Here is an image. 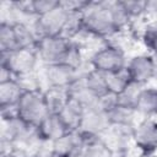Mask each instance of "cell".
I'll use <instances>...</instances> for the list:
<instances>
[{
	"label": "cell",
	"mask_w": 157,
	"mask_h": 157,
	"mask_svg": "<svg viewBox=\"0 0 157 157\" xmlns=\"http://www.w3.org/2000/svg\"><path fill=\"white\" fill-rule=\"evenodd\" d=\"M78 17L82 32L97 38L113 37L129 21L118 1H87Z\"/></svg>",
	"instance_id": "cell-1"
},
{
	"label": "cell",
	"mask_w": 157,
	"mask_h": 157,
	"mask_svg": "<svg viewBox=\"0 0 157 157\" xmlns=\"http://www.w3.org/2000/svg\"><path fill=\"white\" fill-rule=\"evenodd\" d=\"M38 58L44 65L67 63L78 69L77 58L80 53L77 47L65 36H44L39 37L36 43Z\"/></svg>",
	"instance_id": "cell-2"
},
{
	"label": "cell",
	"mask_w": 157,
	"mask_h": 157,
	"mask_svg": "<svg viewBox=\"0 0 157 157\" xmlns=\"http://www.w3.org/2000/svg\"><path fill=\"white\" fill-rule=\"evenodd\" d=\"M15 113L25 125L36 129L42 120L50 114L44 90L34 88L25 91L16 105Z\"/></svg>",
	"instance_id": "cell-3"
},
{
	"label": "cell",
	"mask_w": 157,
	"mask_h": 157,
	"mask_svg": "<svg viewBox=\"0 0 157 157\" xmlns=\"http://www.w3.org/2000/svg\"><path fill=\"white\" fill-rule=\"evenodd\" d=\"M38 61L39 58L36 48H20L1 54V67L6 69L15 78L33 74Z\"/></svg>",
	"instance_id": "cell-4"
},
{
	"label": "cell",
	"mask_w": 157,
	"mask_h": 157,
	"mask_svg": "<svg viewBox=\"0 0 157 157\" xmlns=\"http://www.w3.org/2000/svg\"><path fill=\"white\" fill-rule=\"evenodd\" d=\"M128 59L124 50L115 44H105L97 49L90 58L91 69L109 75L125 69Z\"/></svg>",
	"instance_id": "cell-5"
},
{
	"label": "cell",
	"mask_w": 157,
	"mask_h": 157,
	"mask_svg": "<svg viewBox=\"0 0 157 157\" xmlns=\"http://www.w3.org/2000/svg\"><path fill=\"white\" fill-rule=\"evenodd\" d=\"M130 137L137 151L148 157L157 152V119L142 118L130 129Z\"/></svg>",
	"instance_id": "cell-6"
},
{
	"label": "cell",
	"mask_w": 157,
	"mask_h": 157,
	"mask_svg": "<svg viewBox=\"0 0 157 157\" xmlns=\"http://www.w3.org/2000/svg\"><path fill=\"white\" fill-rule=\"evenodd\" d=\"M125 70L131 83L144 87L157 75V60L152 54H137L128 60Z\"/></svg>",
	"instance_id": "cell-7"
},
{
	"label": "cell",
	"mask_w": 157,
	"mask_h": 157,
	"mask_svg": "<svg viewBox=\"0 0 157 157\" xmlns=\"http://www.w3.org/2000/svg\"><path fill=\"white\" fill-rule=\"evenodd\" d=\"M77 71V67L67 63L44 65V80L47 82V88L69 91L80 78Z\"/></svg>",
	"instance_id": "cell-8"
},
{
	"label": "cell",
	"mask_w": 157,
	"mask_h": 157,
	"mask_svg": "<svg viewBox=\"0 0 157 157\" xmlns=\"http://www.w3.org/2000/svg\"><path fill=\"white\" fill-rule=\"evenodd\" d=\"M23 92L22 85L15 77L0 81V109L2 115L16 114L15 109Z\"/></svg>",
	"instance_id": "cell-9"
},
{
	"label": "cell",
	"mask_w": 157,
	"mask_h": 157,
	"mask_svg": "<svg viewBox=\"0 0 157 157\" xmlns=\"http://www.w3.org/2000/svg\"><path fill=\"white\" fill-rule=\"evenodd\" d=\"M34 132H36V137H38L40 142L52 144L63 135H65L66 132H69V130L56 113H50L34 129Z\"/></svg>",
	"instance_id": "cell-10"
},
{
	"label": "cell",
	"mask_w": 157,
	"mask_h": 157,
	"mask_svg": "<svg viewBox=\"0 0 157 157\" xmlns=\"http://www.w3.org/2000/svg\"><path fill=\"white\" fill-rule=\"evenodd\" d=\"M83 141V136L78 131H69L50 145L55 157H75L81 152Z\"/></svg>",
	"instance_id": "cell-11"
},
{
	"label": "cell",
	"mask_w": 157,
	"mask_h": 157,
	"mask_svg": "<svg viewBox=\"0 0 157 157\" xmlns=\"http://www.w3.org/2000/svg\"><path fill=\"white\" fill-rule=\"evenodd\" d=\"M134 109L136 114L142 118L157 117V88L156 87H141L134 102Z\"/></svg>",
	"instance_id": "cell-12"
},
{
	"label": "cell",
	"mask_w": 157,
	"mask_h": 157,
	"mask_svg": "<svg viewBox=\"0 0 157 157\" xmlns=\"http://www.w3.org/2000/svg\"><path fill=\"white\" fill-rule=\"evenodd\" d=\"M83 112H85V107L80 102H77L76 99L69 96V99L56 114L61 118L69 131H77L82 120Z\"/></svg>",
	"instance_id": "cell-13"
},
{
	"label": "cell",
	"mask_w": 157,
	"mask_h": 157,
	"mask_svg": "<svg viewBox=\"0 0 157 157\" xmlns=\"http://www.w3.org/2000/svg\"><path fill=\"white\" fill-rule=\"evenodd\" d=\"M83 140L82 157H114L113 148L102 136H83Z\"/></svg>",
	"instance_id": "cell-14"
},
{
	"label": "cell",
	"mask_w": 157,
	"mask_h": 157,
	"mask_svg": "<svg viewBox=\"0 0 157 157\" xmlns=\"http://www.w3.org/2000/svg\"><path fill=\"white\" fill-rule=\"evenodd\" d=\"M81 81L86 90L96 98L109 93L108 85H107V75L102 74L99 71H96L93 69H90L88 72H86L83 76H81Z\"/></svg>",
	"instance_id": "cell-15"
},
{
	"label": "cell",
	"mask_w": 157,
	"mask_h": 157,
	"mask_svg": "<svg viewBox=\"0 0 157 157\" xmlns=\"http://www.w3.org/2000/svg\"><path fill=\"white\" fill-rule=\"evenodd\" d=\"M18 49L16 31L13 22L2 21L0 25V52L1 54Z\"/></svg>",
	"instance_id": "cell-16"
},
{
	"label": "cell",
	"mask_w": 157,
	"mask_h": 157,
	"mask_svg": "<svg viewBox=\"0 0 157 157\" xmlns=\"http://www.w3.org/2000/svg\"><path fill=\"white\" fill-rule=\"evenodd\" d=\"M107 85H108L109 93L119 96L120 93H123L131 85V81H130V78L128 76L126 70L124 69V70H121L119 72H114V74L107 75Z\"/></svg>",
	"instance_id": "cell-17"
},
{
	"label": "cell",
	"mask_w": 157,
	"mask_h": 157,
	"mask_svg": "<svg viewBox=\"0 0 157 157\" xmlns=\"http://www.w3.org/2000/svg\"><path fill=\"white\" fill-rule=\"evenodd\" d=\"M118 4L128 20L140 17L146 12V9H147V1L128 0V1H118Z\"/></svg>",
	"instance_id": "cell-18"
},
{
	"label": "cell",
	"mask_w": 157,
	"mask_h": 157,
	"mask_svg": "<svg viewBox=\"0 0 157 157\" xmlns=\"http://www.w3.org/2000/svg\"><path fill=\"white\" fill-rule=\"evenodd\" d=\"M141 38L145 47L152 53V55L157 56V23L148 25L144 29Z\"/></svg>",
	"instance_id": "cell-19"
},
{
	"label": "cell",
	"mask_w": 157,
	"mask_h": 157,
	"mask_svg": "<svg viewBox=\"0 0 157 157\" xmlns=\"http://www.w3.org/2000/svg\"><path fill=\"white\" fill-rule=\"evenodd\" d=\"M32 157H55V155L52 150V145L49 144V147L42 146V147L37 148V151L32 155Z\"/></svg>",
	"instance_id": "cell-20"
},
{
	"label": "cell",
	"mask_w": 157,
	"mask_h": 157,
	"mask_svg": "<svg viewBox=\"0 0 157 157\" xmlns=\"http://www.w3.org/2000/svg\"><path fill=\"white\" fill-rule=\"evenodd\" d=\"M2 157H25V155L20 153L18 150H10L6 153H2Z\"/></svg>",
	"instance_id": "cell-21"
}]
</instances>
